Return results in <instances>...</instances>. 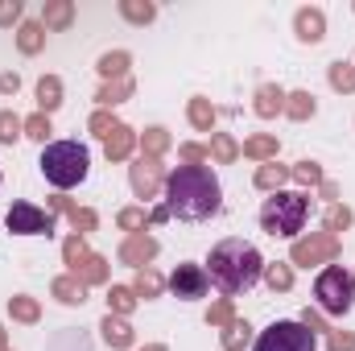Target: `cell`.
Segmentation results:
<instances>
[{"mask_svg":"<svg viewBox=\"0 0 355 351\" xmlns=\"http://www.w3.org/2000/svg\"><path fill=\"white\" fill-rule=\"evenodd\" d=\"M149 219H153V223H166V219H170V211H166V207H153V211H149Z\"/></svg>","mask_w":355,"mask_h":351,"instance_id":"816d5d0a","label":"cell"},{"mask_svg":"<svg viewBox=\"0 0 355 351\" xmlns=\"http://www.w3.org/2000/svg\"><path fill=\"white\" fill-rule=\"evenodd\" d=\"M314 302H318L322 314H335V318L347 314L355 306V273H347L343 264L322 268L318 281H314Z\"/></svg>","mask_w":355,"mask_h":351,"instance_id":"5b68a950","label":"cell"},{"mask_svg":"<svg viewBox=\"0 0 355 351\" xmlns=\"http://www.w3.org/2000/svg\"><path fill=\"white\" fill-rule=\"evenodd\" d=\"M306 215H310V198L306 194L277 190L261 207V228H265L268 236H297L306 228Z\"/></svg>","mask_w":355,"mask_h":351,"instance_id":"277c9868","label":"cell"},{"mask_svg":"<svg viewBox=\"0 0 355 351\" xmlns=\"http://www.w3.org/2000/svg\"><path fill=\"white\" fill-rule=\"evenodd\" d=\"M42 174L50 186H58V190H71V186H79L91 170V157L87 149L79 145V141H54V145H46L42 149Z\"/></svg>","mask_w":355,"mask_h":351,"instance_id":"3957f363","label":"cell"},{"mask_svg":"<svg viewBox=\"0 0 355 351\" xmlns=\"http://www.w3.org/2000/svg\"><path fill=\"white\" fill-rule=\"evenodd\" d=\"M314 108H318V103H314L310 91H289V95H285V116H289V120H310Z\"/></svg>","mask_w":355,"mask_h":351,"instance_id":"4316f807","label":"cell"},{"mask_svg":"<svg viewBox=\"0 0 355 351\" xmlns=\"http://www.w3.org/2000/svg\"><path fill=\"white\" fill-rule=\"evenodd\" d=\"M162 289H166L162 273H153V268H137V281H132V293H137V298H145V302H149V298H157Z\"/></svg>","mask_w":355,"mask_h":351,"instance_id":"1f68e13d","label":"cell"},{"mask_svg":"<svg viewBox=\"0 0 355 351\" xmlns=\"http://www.w3.org/2000/svg\"><path fill=\"white\" fill-rule=\"evenodd\" d=\"M128 95H132V79H112V83H103V87L95 91L99 108H116V103H124Z\"/></svg>","mask_w":355,"mask_h":351,"instance_id":"f1b7e54d","label":"cell"},{"mask_svg":"<svg viewBox=\"0 0 355 351\" xmlns=\"http://www.w3.org/2000/svg\"><path fill=\"white\" fill-rule=\"evenodd\" d=\"M50 132H54V128H50V116H46V112H37V116H29V120H25V137H33V141H42V145H46V137H50Z\"/></svg>","mask_w":355,"mask_h":351,"instance_id":"ee69618b","label":"cell"},{"mask_svg":"<svg viewBox=\"0 0 355 351\" xmlns=\"http://www.w3.org/2000/svg\"><path fill=\"white\" fill-rule=\"evenodd\" d=\"M223 190L219 178L202 166H178L174 174L166 178V211L186 219V223H202L219 211Z\"/></svg>","mask_w":355,"mask_h":351,"instance_id":"6da1fadb","label":"cell"},{"mask_svg":"<svg viewBox=\"0 0 355 351\" xmlns=\"http://www.w3.org/2000/svg\"><path fill=\"white\" fill-rule=\"evenodd\" d=\"M58 103H62V79H58V75H42V79H37V108L50 116Z\"/></svg>","mask_w":355,"mask_h":351,"instance_id":"cb8c5ba5","label":"cell"},{"mask_svg":"<svg viewBox=\"0 0 355 351\" xmlns=\"http://www.w3.org/2000/svg\"><path fill=\"white\" fill-rule=\"evenodd\" d=\"M99 331H103V343L112 351H124L132 348V339H137V331H132V323L128 318H120V314H107L103 323H99Z\"/></svg>","mask_w":355,"mask_h":351,"instance_id":"5bb4252c","label":"cell"},{"mask_svg":"<svg viewBox=\"0 0 355 351\" xmlns=\"http://www.w3.org/2000/svg\"><path fill=\"white\" fill-rule=\"evenodd\" d=\"M116 223H120L124 232H132V236H141V232H145V228H149L153 219H149V211H145V207H124V211L116 215Z\"/></svg>","mask_w":355,"mask_h":351,"instance_id":"d590c367","label":"cell"},{"mask_svg":"<svg viewBox=\"0 0 355 351\" xmlns=\"http://www.w3.org/2000/svg\"><path fill=\"white\" fill-rule=\"evenodd\" d=\"M120 12H124V21H132V25H149V21L157 17V4H153V0H120Z\"/></svg>","mask_w":355,"mask_h":351,"instance_id":"4dcf8cb0","label":"cell"},{"mask_svg":"<svg viewBox=\"0 0 355 351\" xmlns=\"http://www.w3.org/2000/svg\"><path fill=\"white\" fill-rule=\"evenodd\" d=\"M289 174L297 178L302 186H322L327 178H322V166L318 162H297V166H289Z\"/></svg>","mask_w":355,"mask_h":351,"instance_id":"ab89813d","label":"cell"},{"mask_svg":"<svg viewBox=\"0 0 355 351\" xmlns=\"http://www.w3.org/2000/svg\"><path fill=\"white\" fill-rule=\"evenodd\" d=\"M289 166H277V162H265V166H261V170H257V186H261V190H272V194H277V190H281V186H285V182H289Z\"/></svg>","mask_w":355,"mask_h":351,"instance_id":"f546056e","label":"cell"},{"mask_svg":"<svg viewBox=\"0 0 355 351\" xmlns=\"http://www.w3.org/2000/svg\"><path fill=\"white\" fill-rule=\"evenodd\" d=\"M46 46V25L42 21H21V29H17V50L21 54H37Z\"/></svg>","mask_w":355,"mask_h":351,"instance_id":"ffe728a7","label":"cell"},{"mask_svg":"<svg viewBox=\"0 0 355 351\" xmlns=\"http://www.w3.org/2000/svg\"><path fill=\"white\" fill-rule=\"evenodd\" d=\"M252 351H318V343H314V331L310 327L285 318V323H272L265 335L257 339Z\"/></svg>","mask_w":355,"mask_h":351,"instance_id":"8992f818","label":"cell"},{"mask_svg":"<svg viewBox=\"0 0 355 351\" xmlns=\"http://www.w3.org/2000/svg\"><path fill=\"white\" fill-rule=\"evenodd\" d=\"M107 273H112L107 261H103V257H95V252H87L83 261L71 268V277H79L83 285H103V281H107Z\"/></svg>","mask_w":355,"mask_h":351,"instance_id":"ac0fdd59","label":"cell"},{"mask_svg":"<svg viewBox=\"0 0 355 351\" xmlns=\"http://www.w3.org/2000/svg\"><path fill=\"white\" fill-rule=\"evenodd\" d=\"M186 116H190V124H194L198 132H211V128H215V116H219V112H215V103H211V99L194 95V99L186 103Z\"/></svg>","mask_w":355,"mask_h":351,"instance_id":"44dd1931","label":"cell"},{"mask_svg":"<svg viewBox=\"0 0 355 351\" xmlns=\"http://www.w3.org/2000/svg\"><path fill=\"white\" fill-rule=\"evenodd\" d=\"M318 190H322V198H339V186H335V182H322Z\"/></svg>","mask_w":355,"mask_h":351,"instance_id":"f907efd6","label":"cell"},{"mask_svg":"<svg viewBox=\"0 0 355 351\" xmlns=\"http://www.w3.org/2000/svg\"><path fill=\"white\" fill-rule=\"evenodd\" d=\"M87 252H91V248H87V240H83V236H67V240H62V261L71 264V268L83 261Z\"/></svg>","mask_w":355,"mask_h":351,"instance_id":"b9f144b4","label":"cell"},{"mask_svg":"<svg viewBox=\"0 0 355 351\" xmlns=\"http://www.w3.org/2000/svg\"><path fill=\"white\" fill-rule=\"evenodd\" d=\"M327 343H331V351H355V331H335L331 327Z\"/></svg>","mask_w":355,"mask_h":351,"instance_id":"bcb514c9","label":"cell"},{"mask_svg":"<svg viewBox=\"0 0 355 351\" xmlns=\"http://www.w3.org/2000/svg\"><path fill=\"white\" fill-rule=\"evenodd\" d=\"M75 21V4L71 0H46V8H42V25L46 29H67Z\"/></svg>","mask_w":355,"mask_h":351,"instance_id":"d6986e66","label":"cell"},{"mask_svg":"<svg viewBox=\"0 0 355 351\" xmlns=\"http://www.w3.org/2000/svg\"><path fill=\"white\" fill-rule=\"evenodd\" d=\"M257 116L261 120H272L277 112H285V91L277 87V83H265V87H257Z\"/></svg>","mask_w":355,"mask_h":351,"instance_id":"e0dca14e","label":"cell"},{"mask_svg":"<svg viewBox=\"0 0 355 351\" xmlns=\"http://www.w3.org/2000/svg\"><path fill=\"white\" fill-rule=\"evenodd\" d=\"M219 343H223V351H244L248 343H252V327H248L244 318H236L232 327H223V335H219Z\"/></svg>","mask_w":355,"mask_h":351,"instance_id":"484cf974","label":"cell"},{"mask_svg":"<svg viewBox=\"0 0 355 351\" xmlns=\"http://www.w3.org/2000/svg\"><path fill=\"white\" fill-rule=\"evenodd\" d=\"M322 223H327V232H331V236H339V232H347V228L355 223V215H352V207H343V203H331Z\"/></svg>","mask_w":355,"mask_h":351,"instance_id":"8d00e7d4","label":"cell"},{"mask_svg":"<svg viewBox=\"0 0 355 351\" xmlns=\"http://www.w3.org/2000/svg\"><path fill=\"white\" fill-rule=\"evenodd\" d=\"M132 149H137V132H132L128 124H116V132L103 141L107 162H124V157H132Z\"/></svg>","mask_w":355,"mask_h":351,"instance_id":"9a60e30c","label":"cell"},{"mask_svg":"<svg viewBox=\"0 0 355 351\" xmlns=\"http://www.w3.org/2000/svg\"><path fill=\"white\" fill-rule=\"evenodd\" d=\"M21 21V0H0V25Z\"/></svg>","mask_w":355,"mask_h":351,"instance_id":"7dc6e473","label":"cell"},{"mask_svg":"<svg viewBox=\"0 0 355 351\" xmlns=\"http://www.w3.org/2000/svg\"><path fill=\"white\" fill-rule=\"evenodd\" d=\"M261 277H265L268 281V289H272V293H285V289H293V264H265V273H261Z\"/></svg>","mask_w":355,"mask_h":351,"instance_id":"836d02e7","label":"cell"},{"mask_svg":"<svg viewBox=\"0 0 355 351\" xmlns=\"http://www.w3.org/2000/svg\"><path fill=\"white\" fill-rule=\"evenodd\" d=\"M166 149H170V132H166V128H157V124H153V128H145V132H141V157H157V162H162V153H166Z\"/></svg>","mask_w":355,"mask_h":351,"instance_id":"83f0119b","label":"cell"},{"mask_svg":"<svg viewBox=\"0 0 355 351\" xmlns=\"http://www.w3.org/2000/svg\"><path fill=\"white\" fill-rule=\"evenodd\" d=\"M162 178H166V166L157 157H137V166H128V182H132L137 198H157L162 194Z\"/></svg>","mask_w":355,"mask_h":351,"instance_id":"9c48e42d","label":"cell"},{"mask_svg":"<svg viewBox=\"0 0 355 351\" xmlns=\"http://www.w3.org/2000/svg\"><path fill=\"white\" fill-rule=\"evenodd\" d=\"M4 351H8V348H4Z\"/></svg>","mask_w":355,"mask_h":351,"instance_id":"11a10c76","label":"cell"},{"mask_svg":"<svg viewBox=\"0 0 355 351\" xmlns=\"http://www.w3.org/2000/svg\"><path fill=\"white\" fill-rule=\"evenodd\" d=\"M8 232H17V236H50L54 232V211H42L33 203H12L8 207Z\"/></svg>","mask_w":355,"mask_h":351,"instance_id":"ba28073f","label":"cell"},{"mask_svg":"<svg viewBox=\"0 0 355 351\" xmlns=\"http://www.w3.org/2000/svg\"><path fill=\"white\" fill-rule=\"evenodd\" d=\"M211 281L227 293V298H236V293H248L257 281H261V273H265V261H261V252L248 244V240H219L215 248H211Z\"/></svg>","mask_w":355,"mask_h":351,"instance_id":"7a4b0ae2","label":"cell"},{"mask_svg":"<svg viewBox=\"0 0 355 351\" xmlns=\"http://www.w3.org/2000/svg\"><path fill=\"white\" fill-rule=\"evenodd\" d=\"M207 285H211V277H207V268H202V264H178L174 277H170V289H174L182 302L202 298V293H207Z\"/></svg>","mask_w":355,"mask_h":351,"instance_id":"30bf717a","label":"cell"},{"mask_svg":"<svg viewBox=\"0 0 355 351\" xmlns=\"http://www.w3.org/2000/svg\"><path fill=\"white\" fill-rule=\"evenodd\" d=\"M50 293H54L62 306H83V302H87V285H83L79 277H71V273H67V277H54Z\"/></svg>","mask_w":355,"mask_h":351,"instance_id":"2e32d148","label":"cell"},{"mask_svg":"<svg viewBox=\"0 0 355 351\" xmlns=\"http://www.w3.org/2000/svg\"><path fill=\"white\" fill-rule=\"evenodd\" d=\"M293 33L302 37V42H322L327 37V12L322 8H297L293 12Z\"/></svg>","mask_w":355,"mask_h":351,"instance_id":"7c38bea8","label":"cell"},{"mask_svg":"<svg viewBox=\"0 0 355 351\" xmlns=\"http://www.w3.org/2000/svg\"><path fill=\"white\" fill-rule=\"evenodd\" d=\"M0 91H4V95H17V91H21V79L4 71V75H0Z\"/></svg>","mask_w":355,"mask_h":351,"instance_id":"681fc988","label":"cell"},{"mask_svg":"<svg viewBox=\"0 0 355 351\" xmlns=\"http://www.w3.org/2000/svg\"><path fill=\"white\" fill-rule=\"evenodd\" d=\"M145 351H166V348H162V343H149V348H145Z\"/></svg>","mask_w":355,"mask_h":351,"instance_id":"db71d44e","label":"cell"},{"mask_svg":"<svg viewBox=\"0 0 355 351\" xmlns=\"http://www.w3.org/2000/svg\"><path fill=\"white\" fill-rule=\"evenodd\" d=\"M211 157H215L219 166H232V162L240 157V145H236L227 132H215V137H211Z\"/></svg>","mask_w":355,"mask_h":351,"instance_id":"e575fe53","label":"cell"},{"mask_svg":"<svg viewBox=\"0 0 355 351\" xmlns=\"http://www.w3.org/2000/svg\"><path fill=\"white\" fill-rule=\"evenodd\" d=\"M8 314H12L17 323H37V318H42V306H37V298L17 293V298H8Z\"/></svg>","mask_w":355,"mask_h":351,"instance_id":"d6a6232c","label":"cell"},{"mask_svg":"<svg viewBox=\"0 0 355 351\" xmlns=\"http://www.w3.org/2000/svg\"><path fill=\"white\" fill-rule=\"evenodd\" d=\"M25 137V120L17 116V112H0V145H12V141H21Z\"/></svg>","mask_w":355,"mask_h":351,"instance_id":"74e56055","label":"cell"},{"mask_svg":"<svg viewBox=\"0 0 355 351\" xmlns=\"http://www.w3.org/2000/svg\"><path fill=\"white\" fill-rule=\"evenodd\" d=\"M157 240L149 236V232H141V236H128L124 244H120V261L124 264H132V268H149V261L157 257Z\"/></svg>","mask_w":355,"mask_h":351,"instance_id":"8fae6325","label":"cell"},{"mask_svg":"<svg viewBox=\"0 0 355 351\" xmlns=\"http://www.w3.org/2000/svg\"><path fill=\"white\" fill-rule=\"evenodd\" d=\"M339 236H331V232H310V236H302V240H293V248H289V264H331L339 257Z\"/></svg>","mask_w":355,"mask_h":351,"instance_id":"52a82bcc","label":"cell"},{"mask_svg":"<svg viewBox=\"0 0 355 351\" xmlns=\"http://www.w3.org/2000/svg\"><path fill=\"white\" fill-rule=\"evenodd\" d=\"M128 62H132V58H128L124 50H107L95 71L103 75V83H112V79H128Z\"/></svg>","mask_w":355,"mask_h":351,"instance_id":"603a6c76","label":"cell"},{"mask_svg":"<svg viewBox=\"0 0 355 351\" xmlns=\"http://www.w3.org/2000/svg\"><path fill=\"white\" fill-rule=\"evenodd\" d=\"M8 348V331H4V327H0V351Z\"/></svg>","mask_w":355,"mask_h":351,"instance_id":"f5cc1de1","label":"cell"},{"mask_svg":"<svg viewBox=\"0 0 355 351\" xmlns=\"http://www.w3.org/2000/svg\"><path fill=\"white\" fill-rule=\"evenodd\" d=\"M132 310H137V293H132V285H112V289H107V314L128 318Z\"/></svg>","mask_w":355,"mask_h":351,"instance_id":"d4e9b609","label":"cell"},{"mask_svg":"<svg viewBox=\"0 0 355 351\" xmlns=\"http://www.w3.org/2000/svg\"><path fill=\"white\" fill-rule=\"evenodd\" d=\"M277 149H281V145H277V137L257 132V137H248V141H244V149H240V153H244V157H252V162H277Z\"/></svg>","mask_w":355,"mask_h":351,"instance_id":"7402d4cb","label":"cell"},{"mask_svg":"<svg viewBox=\"0 0 355 351\" xmlns=\"http://www.w3.org/2000/svg\"><path fill=\"white\" fill-rule=\"evenodd\" d=\"M50 211H67V219H71L75 236H87V232L99 228V215H95L91 207H75L71 198H50Z\"/></svg>","mask_w":355,"mask_h":351,"instance_id":"4fadbf2b","label":"cell"},{"mask_svg":"<svg viewBox=\"0 0 355 351\" xmlns=\"http://www.w3.org/2000/svg\"><path fill=\"white\" fill-rule=\"evenodd\" d=\"M178 153H182V162H186V166H198V162H207V157H211V149H207V145H194V141H186Z\"/></svg>","mask_w":355,"mask_h":351,"instance_id":"f6af8a7d","label":"cell"},{"mask_svg":"<svg viewBox=\"0 0 355 351\" xmlns=\"http://www.w3.org/2000/svg\"><path fill=\"white\" fill-rule=\"evenodd\" d=\"M207 323H211V327H232V323H236V310H232V298H223V302H215V306L207 310Z\"/></svg>","mask_w":355,"mask_h":351,"instance_id":"7bdbcfd3","label":"cell"},{"mask_svg":"<svg viewBox=\"0 0 355 351\" xmlns=\"http://www.w3.org/2000/svg\"><path fill=\"white\" fill-rule=\"evenodd\" d=\"M116 124H120V120H116V116H112L107 108H99V112L91 116V124H87V128L95 132V137H99V141H107V137L116 132Z\"/></svg>","mask_w":355,"mask_h":351,"instance_id":"60d3db41","label":"cell"},{"mask_svg":"<svg viewBox=\"0 0 355 351\" xmlns=\"http://www.w3.org/2000/svg\"><path fill=\"white\" fill-rule=\"evenodd\" d=\"M302 327H310V331H327V335H331V327H327V323H322V314H314V310H306V314H302Z\"/></svg>","mask_w":355,"mask_h":351,"instance_id":"c3c4849f","label":"cell"},{"mask_svg":"<svg viewBox=\"0 0 355 351\" xmlns=\"http://www.w3.org/2000/svg\"><path fill=\"white\" fill-rule=\"evenodd\" d=\"M327 75H331V87L335 91H343V95H352L355 91V67L352 62H331Z\"/></svg>","mask_w":355,"mask_h":351,"instance_id":"f35d334b","label":"cell"}]
</instances>
